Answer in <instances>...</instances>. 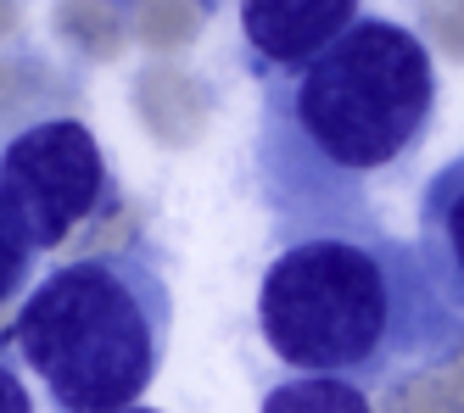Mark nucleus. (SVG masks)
I'll return each instance as SVG.
<instances>
[{"label":"nucleus","instance_id":"39448f33","mask_svg":"<svg viewBox=\"0 0 464 413\" xmlns=\"http://www.w3.org/2000/svg\"><path fill=\"white\" fill-rule=\"evenodd\" d=\"M358 23V0H241V45L257 84L314 62Z\"/></svg>","mask_w":464,"mask_h":413},{"label":"nucleus","instance_id":"f03ea898","mask_svg":"<svg viewBox=\"0 0 464 413\" xmlns=\"http://www.w3.org/2000/svg\"><path fill=\"white\" fill-rule=\"evenodd\" d=\"M257 335L291 374L363 397L464 352V319L430 285L414 240L386 224L280 240L257 285Z\"/></svg>","mask_w":464,"mask_h":413},{"label":"nucleus","instance_id":"7ed1b4c3","mask_svg":"<svg viewBox=\"0 0 464 413\" xmlns=\"http://www.w3.org/2000/svg\"><path fill=\"white\" fill-rule=\"evenodd\" d=\"M174 335V296L140 252H84L51 268L12 319V352L56 413L135 408Z\"/></svg>","mask_w":464,"mask_h":413},{"label":"nucleus","instance_id":"1a4fd4ad","mask_svg":"<svg viewBox=\"0 0 464 413\" xmlns=\"http://www.w3.org/2000/svg\"><path fill=\"white\" fill-rule=\"evenodd\" d=\"M0 413H34V397H28L23 374L6 358H0Z\"/></svg>","mask_w":464,"mask_h":413},{"label":"nucleus","instance_id":"6e6552de","mask_svg":"<svg viewBox=\"0 0 464 413\" xmlns=\"http://www.w3.org/2000/svg\"><path fill=\"white\" fill-rule=\"evenodd\" d=\"M40 263L45 257L6 224V213H0V307L17 302V296H28V280L40 274Z\"/></svg>","mask_w":464,"mask_h":413},{"label":"nucleus","instance_id":"f257e3e1","mask_svg":"<svg viewBox=\"0 0 464 413\" xmlns=\"http://www.w3.org/2000/svg\"><path fill=\"white\" fill-rule=\"evenodd\" d=\"M437 62L397 17H363L314 62L263 79L252 179L275 240L381 224L370 185L397 174L437 123Z\"/></svg>","mask_w":464,"mask_h":413},{"label":"nucleus","instance_id":"9d476101","mask_svg":"<svg viewBox=\"0 0 464 413\" xmlns=\"http://www.w3.org/2000/svg\"><path fill=\"white\" fill-rule=\"evenodd\" d=\"M118 413H162V408H140V402H135V408H118Z\"/></svg>","mask_w":464,"mask_h":413},{"label":"nucleus","instance_id":"20e7f679","mask_svg":"<svg viewBox=\"0 0 464 413\" xmlns=\"http://www.w3.org/2000/svg\"><path fill=\"white\" fill-rule=\"evenodd\" d=\"M118 206V179L84 118H40L0 146V213L40 257Z\"/></svg>","mask_w":464,"mask_h":413},{"label":"nucleus","instance_id":"9b49d317","mask_svg":"<svg viewBox=\"0 0 464 413\" xmlns=\"http://www.w3.org/2000/svg\"><path fill=\"white\" fill-rule=\"evenodd\" d=\"M202 6H208V12H213V6H218V0H202Z\"/></svg>","mask_w":464,"mask_h":413},{"label":"nucleus","instance_id":"0eeeda50","mask_svg":"<svg viewBox=\"0 0 464 413\" xmlns=\"http://www.w3.org/2000/svg\"><path fill=\"white\" fill-rule=\"evenodd\" d=\"M257 413H375V408L358 386L319 380V374H285L280 386L263 391Z\"/></svg>","mask_w":464,"mask_h":413},{"label":"nucleus","instance_id":"423d86ee","mask_svg":"<svg viewBox=\"0 0 464 413\" xmlns=\"http://www.w3.org/2000/svg\"><path fill=\"white\" fill-rule=\"evenodd\" d=\"M414 252L430 274V285L442 291V302L464 319V151L442 162L420 190Z\"/></svg>","mask_w":464,"mask_h":413}]
</instances>
